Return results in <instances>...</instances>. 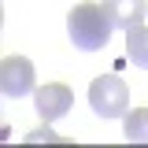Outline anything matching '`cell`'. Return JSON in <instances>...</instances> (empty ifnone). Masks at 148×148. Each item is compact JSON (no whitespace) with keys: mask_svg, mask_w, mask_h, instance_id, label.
Returning a JSON list of instances; mask_svg holds the SVG:
<instances>
[{"mask_svg":"<svg viewBox=\"0 0 148 148\" xmlns=\"http://www.w3.org/2000/svg\"><path fill=\"white\" fill-rule=\"evenodd\" d=\"M89 108L100 119H122L130 108V89L119 74H100L89 85Z\"/></svg>","mask_w":148,"mask_h":148,"instance_id":"2","label":"cell"},{"mask_svg":"<svg viewBox=\"0 0 148 148\" xmlns=\"http://www.w3.org/2000/svg\"><path fill=\"white\" fill-rule=\"evenodd\" d=\"M126 56L141 67V71H148V26L145 22L133 26V30H126Z\"/></svg>","mask_w":148,"mask_h":148,"instance_id":"6","label":"cell"},{"mask_svg":"<svg viewBox=\"0 0 148 148\" xmlns=\"http://www.w3.org/2000/svg\"><path fill=\"white\" fill-rule=\"evenodd\" d=\"M34 108H37V115H41L45 122L63 119V115L74 108L71 85H63V82H45V85H37L34 89Z\"/></svg>","mask_w":148,"mask_h":148,"instance_id":"4","label":"cell"},{"mask_svg":"<svg viewBox=\"0 0 148 148\" xmlns=\"http://www.w3.org/2000/svg\"><path fill=\"white\" fill-rule=\"evenodd\" d=\"M26 141H59V137H56L52 130L45 126V130H34V133H26Z\"/></svg>","mask_w":148,"mask_h":148,"instance_id":"8","label":"cell"},{"mask_svg":"<svg viewBox=\"0 0 148 148\" xmlns=\"http://www.w3.org/2000/svg\"><path fill=\"white\" fill-rule=\"evenodd\" d=\"M111 26L115 22L108 18L104 4H78L67 15V37H71L74 48H82V52H100L111 41Z\"/></svg>","mask_w":148,"mask_h":148,"instance_id":"1","label":"cell"},{"mask_svg":"<svg viewBox=\"0 0 148 148\" xmlns=\"http://www.w3.org/2000/svg\"><path fill=\"white\" fill-rule=\"evenodd\" d=\"M104 11L119 30H133L141 26L148 15V0H104Z\"/></svg>","mask_w":148,"mask_h":148,"instance_id":"5","label":"cell"},{"mask_svg":"<svg viewBox=\"0 0 148 148\" xmlns=\"http://www.w3.org/2000/svg\"><path fill=\"white\" fill-rule=\"evenodd\" d=\"M37 89V78H34V63L26 56H4L0 59V92L4 96H26V92Z\"/></svg>","mask_w":148,"mask_h":148,"instance_id":"3","label":"cell"},{"mask_svg":"<svg viewBox=\"0 0 148 148\" xmlns=\"http://www.w3.org/2000/svg\"><path fill=\"white\" fill-rule=\"evenodd\" d=\"M122 133L126 141H137V145H148V108H133L122 115Z\"/></svg>","mask_w":148,"mask_h":148,"instance_id":"7","label":"cell"}]
</instances>
